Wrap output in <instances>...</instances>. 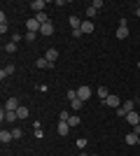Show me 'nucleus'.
I'll return each instance as SVG.
<instances>
[{
  "instance_id": "12",
  "label": "nucleus",
  "mask_w": 140,
  "mask_h": 156,
  "mask_svg": "<svg viewBox=\"0 0 140 156\" xmlns=\"http://www.w3.org/2000/svg\"><path fill=\"white\" fill-rule=\"evenodd\" d=\"M45 58L49 61V63H56V61H59V51H56V49H47Z\"/></svg>"
},
{
  "instance_id": "20",
  "label": "nucleus",
  "mask_w": 140,
  "mask_h": 156,
  "mask_svg": "<svg viewBox=\"0 0 140 156\" xmlns=\"http://www.w3.org/2000/svg\"><path fill=\"white\" fill-rule=\"evenodd\" d=\"M68 124H70V128H75V126H80V114H70V119H68Z\"/></svg>"
},
{
  "instance_id": "13",
  "label": "nucleus",
  "mask_w": 140,
  "mask_h": 156,
  "mask_svg": "<svg viewBox=\"0 0 140 156\" xmlns=\"http://www.w3.org/2000/svg\"><path fill=\"white\" fill-rule=\"evenodd\" d=\"M124 142H126L128 147H133V144H138V135H135L133 130H131V133H128V135H124Z\"/></svg>"
},
{
  "instance_id": "17",
  "label": "nucleus",
  "mask_w": 140,
  "mask_h": 156,
  "mask_svg": "<svg viewBox=\"0 0 140 156\" xmlns=\"http://www.w3.org/2000/svg\"><path fill=\"white\" fill-rule=\"evenodd\" d=\"M68 23H70V26H73V30H75V28H82V21L77 19V16H75V14H70V16H68Z\"/></svg>"
},
{
  "instance_id": "28",
  "label": "nucleus",
  "mask_w": 140,
  "mask_h": 156,
  "mask_svg": "<svg viewBox=\"0 0 140 156\" xmlns=\"http://www.w3.org/2000/svg\"><path fill=\"white\" fill-rule=\"evenodd\" d=\"M68 100H77V91L75 89H68Z\"/></svg>"
},
{
  "instance_id": "22",
  "label": "nucleus",
  "mask_w": 140,
  "mask_h": 156,
  "mask_svg": "<svg viewBox=\"0 0 140 156\" xmlns=\"http://www.w3.org/2000/svg\"><path fill=\"white\" fill-rule=\"evenodd\" d=\"M16 119H19V117H16V112H7V110H5V121H9V124H12V121H16Z\"/></svg>"
},
{
  "instance_id": "5",
  "label": "nucleus",
  "mask_w": 140,
  "mask_h": 156,
  "mask_svg": "<svg viewBox=\"0 0 140 156\" xmlns=\"http://www.w3.org/2000/svg\"><path fill=\"white\" fill-rule=\"evenodd\" d=\"M103 103H105L107 107H114V110H119V107H121V100H119L117 96H107L105 100H103Z\"/></svg>"
},
{
  "instance_id": "2",
  "label": "nucleus",
  "mask_w": 140,
  "mask_h": 156,
  "mask_svg": "<svg viewBox=\"0 0 140 156\" xmlns=\"http://www.w3.org/2000/svg\"><path fill=\"white\" fill-rule=\"evenodd\" d=\"M40 28H42V26H40V21L35 19V16L26 21V33H40Z\"/></svg>"
},
{
  "instance_id": "1",
  "label": "nucleus",
  "mask_w": 140,
  "mask_h": 156,
  "mask_svg": "<svg viewBox=\"0 0 140 156\" xmlns=\"http://www.w3.org/2000/svg\"><path fill=\"white\" fill-rule=\"evenodd\" d=\"M128 37V26H126V19L119 21V26H117V40H126Z\"/></svg>"
},
{
  "instance_id": "8",
  "label": "nucleus",
  "mask_w": 140,
  "mask_h": 156,
  "mask_svg": "<svg viewBox=\"0 0 140 156\" xmlns=\"http://www.w3.org/2000/svg\"><path fill=\"white\" fill-rule=\"evenodd\" d=\"M45 7H47V2H45V0H33V2H31V9H35V14L45 12Z\"/></svg>"
},
{
  "instance_id": "27",
  "label": "nucleus",
  "mask_w": 140,
  "mask_h": 156,
  "mask_svg": "<svg viewBox=\"0 0 140 156\" xmlns=\"http://www.w3.org/2000/svg\"><path fill=\"white\" fill-rule=\"evenodd\" d=\"M21 135H23V130H21V128H12V137H14V140H19Z\"/></svg>"
},
{
  "instance_id": "9",
  "label": "nucleus",
  "mask_w": 140,
  "mask_h": 156,
  "mask_svg": "<svg viewBox=\"0 0 140 156\" xmlns=\"http://www.w3.org/2000/svg\"><path fill=\"white\" fill-rule=\"evenodd\" d=\"M126 121H128V124H131V126H138L140 124V117H138V112H128V114H126Z\"/></svg>"
},
{
  "instance_id": "36",
  "label": "nucleus",
  "mask_w": 140,
  "mask_h": 156,
  "mask_svg": "<svg viewBox=\"0 0 140 156\" xmlns=\"http://www.w3.org/2000/svg\"><path fill=\"white\" fill-rule=\"evenodd\" d=\"M138 70H140V63H138Z\"/></svg>"
},
{
  "instance_id": "32",
  "label": "nucleus",
  "mask_w": 140,
  "mask_h": 156,
  "mask_svg": "<svg viewBox=\"0 0 140 156\" xmlns=\"http://www.w3.org/2000/svg\"><path fill=\"white\" fill-rule=\"evenodd\" d=\"M35 137H40V140H42V137H45V133H42V128H35Z\"/></svg>"
},
{
  "instance_id": "24",
  "label": "nucleus",
  "mask_w": 140,
  "mask_h": 156,
  "mask_svg": "<svg viewBox=\"0 0 140 156\" xmlns=\"http://www.w3.org/2000/svg\"><path fill=\"white\" fill-rule=\"evenodd\" d=\"M5 51L7 54H14V51H16V42H7V44H5Z\"/></svg>"
},
{
  "instance_id": "33",
  "label": "nucleus",
  "mask_w": 140,
  "mask_h": 156,
  "mask_svg": "<svg viewBox=\"0 0 140 156\" xmlns=\"http://www.w3.org/2000/svg\"><path fill=\"white\" fill-rule=\"evenodd\" d=\"M133 133H135V135L140 137V124H138V126H133Z\"/></svg>"
},
{
  "instance_id": "23",
  "label": "nucleus",
  "mask_w": 140,
  "mask_h": 156,
  "mask_svg": "<svg viewBox=\"0 0 140 156\" xmlns=\"http://www.w3.org/2000/svg\"><path fill=\"white\" fill-rule=\"evenodd\" d=\"M96 14H98V9H96L93 5H89V7H87V19H93Z\"/></svg>"
},
{
  "instance_id": "19",
  "label": "nucleus",
  "mask_w": 140,
  "mask_h": 156,
  "mask_svg": "<svg viewBox=\"0 0 140 156\" xmlns=\"http://www.w3.org/2000/svg\"><path fill=\"white\" fill-rule=\"evenodd\" d=\"M35 19L40 21V26H45V23H49V16H47V12H40V14H35Z\"/></svg>"
},
{
  "instance_id": "18",
  "label": "nucleus",
  "mask_w": 140,
  "mask_h": 156,
  "mask_svg": "<svg viewBox=\"0 0 140 156\" xmlns=\"http://www.w3.org/2000/svg\"><path fill=\"white\" fill-rule=\"evenodd\" d=\"M28 114H31V112H28L26 105H21L19 110H16V117H19V119H28Z\"/></svg>"
},
{
  "instance_id": "37",
  "label": "nucleus",
  "mask_w": 140,
  "mask_h": 156,
  "mask_svg": "<svg viewBox=\"0 0 140 156\" xmlns=\"http://www.w3.org/2000/svg\"><path fill=\"white\" fill-rule=\"evenodd\" d=\"M138 144H140V137H138Z\"/></svg>"
},
{
  "instance_id": "15",
  "label": "nucleus",
  "mask_w": 140,
  "mask_h": 156,
  "mask_svg": "<svg viewBox=\"0 0 140 156\" xmlns=\"http://www.w3.org/2000/svg\"><path fill=\"white\" fill-rule=\"evenodd\" d=\"M40 33L45 35V37H49V35H54V23L49 21V23H45V26L40 28Z\"/></svg>"
},
{
  "instance_id": "6",
  "label": "nucleus",
  "mask_w": 140,
  "mask_h": 156,
  "mask_svg": "<svg viewBox=\"0 0 140 156\" xmlns=\"http://www.w3.org/2000/svg\"><path fill=\"white\" fill-rule=\"evenodd\" d=\"M93 30H96V26H93L91 19H84V21H82V33H84V35H89V33H93Z\"/></svg>"
},
{
  "instance_id": "25",
  "label": "nucleus",
  "mask_w": 140,
  "mask_h": 156,
  "mask_svg": "<svg viewBox=\"0 0 140 156\" xmlns=\"http://www.w3.org/2000/svg\"><path fill=\"white\" fill-rule=\"evenodd\" d=\"M107 96H110V93H107V89H105V86H98V98H100V100H105Z\"/></svg>"
},
{
  "instance_id": "10",
  "label": "nucleus",
  "mask_w": 140,
  "mask_h": 156,
  "mask_svg": "<svg viewBox=\"0 0 140 156\" xmlns=\"http://www.w3.org/2000/svg\"><path fill=\"white\" fill-rule=\"evenodd\" d=\"M12 140H14V137H12V130H5V128L0 130V142H2V144L12 142Z\"/></svg>"
},
{
  "instance_id": "11",
  "label": "nucleus",
  "mask_w": 140,
  "mask_h": 156,
  "mask_svg": "<svg viewBox=\"0 0 140 156\" xmlns=\"http://www.w3.org/2000/svg\"><path fill=\"white\" fill-rule=\"evenodd\" d=\"M35 65H38V68H40V70H49V68H52L54 63H49V61H47L45 56H40V58L35 61Z\"/></svg>"
},
{
  "instance_id": "26",
  "label": "nucleus",
  "mask_w": 140,
  "mask_h": 156,
  "mask_svg": "<svg viewBox=\"0 0 140 156\" xmlns=\"http://www.w3.org/2000/svg\"><path fill=\"white\" fill-rule=\"evenodd\" d=\"M70 119V112L68 110H61V114H59V121H68Z\"/></svg>"
},
{
  "instance_id": "31",
  "label": "nucleus",
  "mask_w": 140,
  "mask_h": 156,
  "mask_svg": "<svg viewBox=\"0 0 140 156\" xmlns=\"http://www.w3.org/2000/svg\"><path fill=\"white\" fill-rule=\"evenodd\" d=\"M82 35H84V33H82V28H75V30H73V37H82Z\"/></svg>"
},
{
  "instance_id": "4",
  "label": "nucleus",
  "mask_w": 140,
  "mask_h": 156,
  "mask_svg": "<svg viewBox=\"0 0 140 156\" xmlns=\"http://www.w3.org/2000/svg\"><path fill=\"white\" fill-rule=\"evenodd\" d=\"M91 93H93L91 86H87V84L77 89V98H80V100H89V98H91Z\"/></svg>"
},
{
  "instance_id": "7",
  "label": "nucleus",
  "mask_w": 140,
  "mask_h": 156,
  "mask_svg": "<svg viewBox=\"0 0 140 156\" xmlns=\"http://www.w3.org/2000/svg\"><path fill=\"white\" fill-rule=\"evenodd\" d=\"M14 70H16V68H14L12 63H7L5 68L0 70V79H5V77H12V75H14Z\"/></svg>"
},
{
  "instance_id": "21",
  "label": "nucleus",
  "mask_w": 140,
  "mask_h": 156,
  "mask_svg": "<svg viewBox=\"0 0 140 156\" xmlns=\"http://www.w3.org/2000/svg\"><path fill=\"white\" fill-rule=\"evenodd\" d=\"M82 105H84V100H80V98H77V100H70V107H73L75 112H80V110H82Z\"/></svg>"
},
{
  "instance_id": "14",
  "label": "nucleus",
  "mask_w": 140,
  "mask_h": 156,
  "mask_svg": "<svg viewBox=\"0 0 140 156\" xmlns=\"http://www.w3.org/2000/svg\"><path fill=\"white\" fill-rule=\"evenodd\" d=\"M70 133V124L68 121H59V135L63 137V135H68Z\"/></svg>"
},
{
  "instance_id": "35",
  "label": "nucleus",
  "mask_w": 140,
  "mask_h": 156,
  "mask_svg": "<svg viewBox=\"0 0 140 156\" xmlns=\"http://www.w3.org/2000/svg\"><path fill=\"white\" fill-rule=\"evenodd\" d=\"M135 7H140V0H138V5H135Z\"/></svg>"
},
{
  "instance_id": "16",
  "label": "nucleus",
  "mask_w": 140,
  "mask_h": 156,
  "mask_svg": "<svg viewBox=\"0 0 140 156\" xmlns=\"http://www.w3.org/2000/svg\"><path fill=\"white\" fill-rule=\"evenodd\" d=\"M7 30H9V26H7V16H5V12H0V33L5 35Z\"/></svg>"
},
{
  "instance_id": "3",
  "label": "nucleus",
  "mask_w": 140,
  "mask_h": 156,
  "mask_svg": "<svg viewBox=\"0 0 140 156\" xmlns=\"http://www.w3.org/2000/svg\"><path fill=\"white\" fill-rule=\"evenodd\" d=\"M19 107H21L19 98H7V100H5V110H7V112H16Z\"/></svg>"
},
{
  "instance_id": "29",
  "label": "nucleus",
  "mask_w": 140,
  "mask_h": 156,
  "mask_svg": "<svg viewBox=\"0 0 140 156\" xmlns=\"http://www.w3.org/2000/svg\"><path fill=\"white\" fill-rule=\"evenodd\" d=\"M87 147V140L84 137H77V149H84Z\"/></svg>"
},
{
  "instance_id": "30",
  "label": "nucleus",
  "mask_w": 140,
  "mask_h": 156,
  "mask_svg": "<svg viewBox=\"0 0 140 156\" xmlns=\"http://www.w3.org/2000/svg\"><path fill=\"white\" fill-rule=\"evenodd\" d=\"M35 37H38V33H26V42H35Z\"/></svg>"
},
{
  "instance_id": "34",
  "label": "nucleus",
  "mask_w": 140,
  "mask_h": 156,
  "mask_svg": "<svg viewBox=\"0 0 140 156\" xmlns=\"http://www.w3.org/2000/svg\"><path fill=\"white\" fill-rule=\"evenodd\" d=\"M135 16H138V19H140V7H135Z\"/></svg>"
}]
</instances>
